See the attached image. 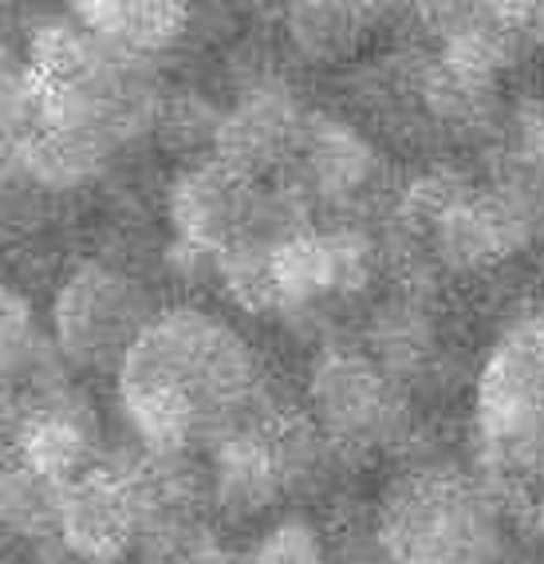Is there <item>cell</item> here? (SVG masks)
Here are the masks:
<instances>
[{
    "mask_svg": "<svg viewBox=\"0 0 544 564\" xmlns=\"http://www.w3.org/2000/svg\"><path fill=\"white\" fill-rule=\"evenodd\" d=\"M119 406L146 454H209L281 411L253 348L202 308L159 312L119 367Z\"/></svg>",
    "mask_w": 544,
    "mask_h": 564,
    "instance_id": "1",
    "label": "cell"
},
{
    "mask_svg": "<svg viewBox=\"0 0 544 564\" xmlns=\"http://www.w3.org/2000/svg\"><path fill=\"white\" fill-rule=\"evenodd\" d=\"M376 541L391 564H493L498 509L450 470H418L387 494Z\"/></svg>",
    "mask_w": 544,
    "mask_h": 564,
    "instance_id": "2",
    "label": "cell"
},
{
    "mask_svg": "<svg viewBox=\"0 0 544 564\" xmlns=\"http://www.w3.org/2000/svg\"><path fill=\"white\" fill-rule=\"evenodd\" d=\"M478 438L505 486L544 481V312L498 339L478 379Z\"/></svg>",
    "mask_w": 544,
    "mask_h": 564,
    "instance_id": "3",
    "label": "cell"
},
{
    "mask_svg": "<svg viewBox=\"0 0 544 564\" xmlns=\"http://www.w3.org/2000/svg\"><path fill=\"white\" fill-rule=\"evenodd\" d=\"M159 321L151 296L134 276L104 261L79 264L52 301V339L67 364L115 371L127 364L146 328Z\"/></svg>",
    "mask_w": 544,
    "mask_h": 564,
    "instance_id": "4",
    "label": "cell"
},
{
    "mask_svg": "<svg viewBox=\"0 0 544 564\" xmlns=\"http://www.w3.org/2000/svg\"><path fill=\"white\" fill-rule=\"evenodd\" d=\"M308 414L344 454H363L403 431V383L367 351L328 348L308 371Z\"/></svg>",
    "mask_w": 544,
    "mask_h": 564,
    "instance_id": "5",
    "label": "cell"
},
{
    "mask_svg": "<svg viewBox=\"0 0 544 564\" xmlns=\"http://www.w3.org/2000/svg\"><path fill=\"white\" fill-rule=\"evenodd\" d=\"M170 226L178 245L202 257H221L244 241H261L264 189L226 162H197L170 186Z\"/></svg>",
    "mask_w": 544,
    "mask_h": 564,
    "instance_id": "6",
    "label": "cell"
},
{
    "mask_svg": "<svg viewBox=\"0 0 544 564\" xmlns=\"http://www.w3.org/2000/svg\"><path fill=\"white\" fill-rule=\"evenodd\" d=\"M292 186L308 194L312 206L331 209H363L383 186V162L376 147L336 115H304L301 139L292 151Z\"/></svg>",
    "mask_w": 544,
    "mask_h": 564,
    "instance_id": "7",
    "label": "cell"
},
{
    "mask_svg": "<svg viewBox=\"0 0 544 564\" xmlns=\"http://www.w3.org/2000/svg\"><path fill=\"white\" fill-rule=\"evenodd\" d=\"M142 536L146 521L122 466L104 462L99 470L67 486L59 545L79 564H119L131 549H142Z\"/></svg>",
    "mask_w": 544,
    "mask_h": 564,
    "instance_id": "8",
    "label": "cell"
},
{
    "mask_svg": "<svg viewBox=\"0 0 544 564\" xmlns=\"http://www.w3.org/2000/svg\"><path fill=\"white\" fill-rule=\"evenodd\" d=\"M304 115L292 99V91L276 79H261L241 91L233 107L221 115L214 142V159L244 178L261 182L269 170H281L292 162L296 139H301Z\"/></svg>",
    "mask_w": 544,
    "mask_h": 564,
    "instance_id": "9",
    "label": "cell"
},
{
    "mask_svg": "<svg viewBox=\"0 0 544 564\" xmlns=\"http://www.w3.org/2000/svg\"><path fill=\"white\" fill-rule=\"evenodd\" d=\"M209 462V509L229 521H253L281 501L284 486L272 462L264 431L233 434L206 454Z\"/></svg>",
    "mask_w": 544,
    "mask_h": 564,
    "instance_id": "10",
    "label": "cell"
},
{
    "mask_svg": "<svg viewBox=\"0 0 544 564\" xmlns=\"http://www.w3.org/2000/svg\"><path fill=\"white\" fill-rule=\"evenodd\" d=\"M72 20L122 56L154 59L178 44L189 12L174 0H84L72 4Z\"/></svg>",
    "mask_w": 544,
    "mask_h": 564,
    "instance_id": "11",
    "label": "cell"
},
{
    "mask_svg": "<svg viewBox=\"0 0 544 564\" xmlns=\"http://www.w3.org/2000/svg\"><path fill=\"white\" fill-rule=\"evenodd\" d=\"M376 9L367 4H292L284 17L292 47L312 64H339L363 44Z\"/></svg>",
    "mask_w": 544,
    "mask_h": 564,
    "instance_id": "12",
    "label": "cell"
},
{
    "mask_svg": "<svg viewBox=\"0 0 544 564\" xmlns=\"http://www.w3.org/2000/svg\"><path fill=\"white\" fill-rule=\"evenodd\" d=\"M64 486L47 481L44 474L9 462L4 470V525L24 541H59V518H64Z\"/></svg>",
    "mask_w": 544,
    "mask_h": 564,
    "instance_id": "13",
    "label": "cell"
},
{
    "mask_svg": "<svg viewBox=\"0 0 544 564\" xmlns=\"http://www.w3.org/2000/svg\"><path fill=\"white\" fill-rule=\"evenodd\" d=\"M217 127H221V115L214 107H206L197 95H174L162 104L159 115V134L178 147V151H189V147H214L217 142Z\"/></svg>",
    "mask_w": 544,
    "mask_h": 564,
    "instance_id": "14",
    "label": "cell"
},
{
    "mask_svg": "<svg viewBox=\"0 0 544 564\" xmlns=\"http://www.w3.org/2000/svg\"><path fill=\"white\" fill-rule=\"evenodd\" d=\"M253 564H328L324 541L308 521H281L257 541L249 553Z\"/></svg>",
    "mask_w": 544,
    "mask_h": 564,
    "instance_id": "15",
    "label": "cell"
}]
</instances>
